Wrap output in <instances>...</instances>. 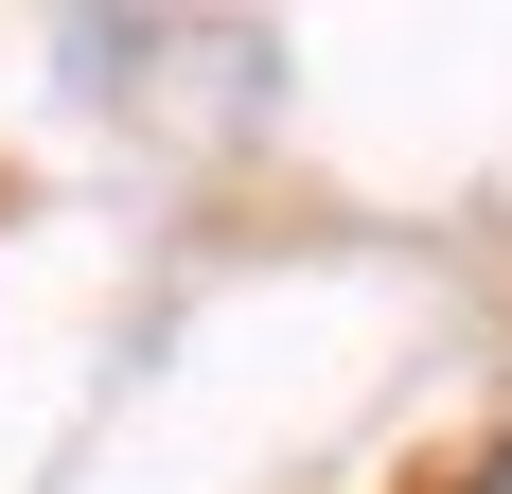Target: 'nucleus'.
Listing matches in <instances>:
<instances>
[{
    "instance_id": "obj_1",
    "label": "nucleus",
    "mask_w": 512,
    "mask_h": 494,
    "mask_svg": "<svg viewBox=\"0 0 512 494\" xmlns=\"http://www.w3.org/2000/svg\"><path fill=\"white\" fill-rule=\"evenodd\" d=\"M442 494H512V424H495V442H477V459H460Z\"/></svg>"
}]
</instances>
